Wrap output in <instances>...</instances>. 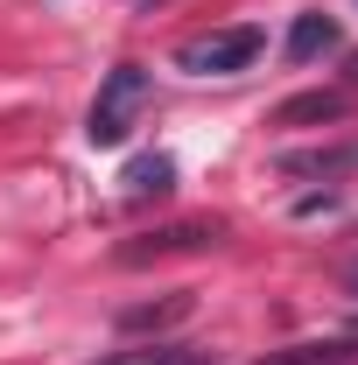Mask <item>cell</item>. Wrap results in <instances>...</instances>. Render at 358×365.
<instances>
[{
	"label": "cell",
	"instance_id": "52a82bcc",
	"mask_svg": "<svg viewBox=\"0 0 358 365\" xmlns=\"http://www.w3.org/2000/svg\"><path fill=\"white\" fill-rule=\"evenodd\" d=\"M190 317V288H176V295H162V302H134V309H120V330H169V323Z\"/></svg>",
	"mask_w": 358,
	"mask_h": 365
},
{
	"label": "cell",
	"instance_id": "8fae6325",
	"mask_svg": "<svg viewBox=\"0 0 358 365\" xmlns=\"http://www.w3.org/2000/svg\"><path fill=\"white\" fill-rule=\"evenodd\" d=\"M134 7H140V14H148V7H169V0H134Z\"/></svg>",
	"mask_w": 358,
	"mask_h": 365
},
{
	"label": "cell",
	"instance_id": "5b68a950",
	"mask_svg": "<svg viewBox=\"0 0 358 365\" xmlns=\"http://www.w3.org/2000/svg\"><path fill=\"white\" fill-rule=\"evenodd\" d=\"M253 365H358V337H310V344H288V351H267Z\"/></svg>",
	"mask_w": 358,
	"mask_h": 365
},
{
	"label": "cell",
	"instance_id": "9c48e42d",
	"mask_svg": "<svg viewBox=\"0 0 358 365\" xmlns=\"http://www.w3.org/2000/svg\"><path fill=\"white\" fill-rule=\"evenodd\" d=\"M169 182H176V162H169V155H140V162H127L120 190H127V197H162Z\"/></svg>",
	"mask_w": 358,
	"mask_h": 365
},
{
	"label": "cell",
	"instance_id": "8992f818",
	"mask_svg": "<svg viewBox=\"0 0 358 365\" xmlns=\"http://www.w3.org/2000/svg\"><path fill=\"white\" fill-rule=\"evenodd\" d=\"M352 113V91H302V98H288L274 120L281 127H316V120H344Z\"/></svg>",
	"mask_w": 358,
	"mask_h": 365
},
{
	"label": "cell",
	"instance_id": "277c9868",
	"mask_svg": "<svg viewBox=\"0 0 358 365\" xmlns=\"http://www.w3.org/2000/svg\"><path fill=\"white\" fill-rule=\"evenodd\" d=\"M330 49H344V29H337L330 14H295V29H288V63H316V56H330Z\"/></svg>",
	"mask_w": 358,
	"mask_h": 365
},
{
	"label": "cell",
	"instance_id": "3957f363",
	"mask_svg": "<svg viewBox=\"0 0 358 365\" xmlns=\"http://www.w3.org/2000/svg\"><path fill=\"white\" fill-rule=\"evenodd\" d=\"M218 239V218H183V225H162V232H140L120 246V260L140 267V260H162V253H197V246H211Z\"/></svg>",
	"mask_w": 358,
	"mask_h": 365
},
{
	"label": "cell",
	"instance_id": "6da1fadb",
	"mask_svg": "<svg viewBox=\"0 0 358 365\" xmlns=\"http://www.w3.org/2000/svg\"><path fill=\"white\" fill-rule=\"evenodd\" d=\"M140 113H148V71H140V63H113V71L98 78L91 113H85V140L91 148H120V140L140 127Z\"/></svg>",
	"mask_w": 358,
	"mask_h": 365
},
{
	"label": "cell",
	"instance_id": "7a4b0ae2",
	"mask_svg": "<svg viewBox=\"0 0 358 365\" xmlns=\"http://www.w3.org/2000/svg\"><path fill=\"white\" fill-rule=\"evenodd\" d=\"M260 49H267V29L239 21V29H211V36L183 43L176 49V71H190V78H239V71L260 63Z\"/></svg>",
	"mask_w": 358,
	"mask_h": 365
},
{
	"label": "cell",
	"instance_id": "ba28073f",
	"mask_svg": "<svg viewBox=\"0 0 358 365\" xmlns=\"http://www.w3.org/2000/svg\"><path fill=\"white\" fill-rule=\"evenodd\" d=\"M98 365H204L197 344H183V337H155V344H134V351H113V359Z\"/></svg>",
	"mask_w": 358,
	"mask_h": 365
},
{
	"label": "cell",
	"instance_id": "7c38bea8",
	"mask_svg": "<svg viewBox=\"0 0 358 365\" xmlns=\"http://www.w3.org/2000/svg\"><path fill=\"white\" fill-rule=\"evenodd\" d=\"M352 85H358V56H352Z\"/></svg>",
	"mask_w": 358,
	"mask_h": 365
},
{
	"label": "cell",
	"instance_id": "30bf717a",
	"mask_svg": "<svg viewBox=\"0 0 358 365\" xmlns=\"http://www.w3.org/2000/svg\"><path fill=\"white\" fill-rule=\"evenodd\" d=\"M344 288H352V295H358V260H352V267H344Z\"/></svg>",
	"mask_w": 358,
	"mask_h": 365
}]
</instances>
